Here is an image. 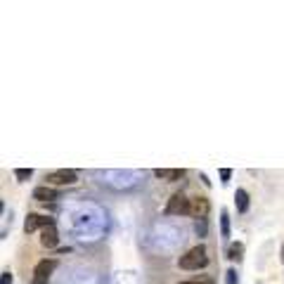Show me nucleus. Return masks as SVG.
<instances>
[{
	"mask_svg": "<svg viewBox=\"0 0 284 284\" xmlns=\"http://www.w3.org/2000/svg\"><path fill=\"white\" fill-rule=\"evenodd\" d=\"M48 225H55V222H52V218L40 216V213H29V216H26V220H24V232L29 235V232H36L38 228L43 230V228H48Z\"/></svg>",
	"mask_w": 284,
	"mask_h": 284,
	"instance_id": "39448f33",
	"label": "nucleus"
},
{
	"mask_svg": "<svg viewBox=\"0 0 284 284\" xmlns=\"http://www.w3.org/2000/svg\"><path fill=\"white\" fill-rule=\"evenodd\" d=\"M241 256H244V244H241V241H235V244H230V247H228V258L241 260Z\"/></svg>",
	"mask_w": 284,
	"mask_h": 284,
	"instance_id": "9b49d317",
	"label": "nucleus"
},
{
	"mask_svg": "<svg viewBox=\"0 0 284 284\" xmlns=\"http://www.w3.org/2000/svg\"><path fill=\"white\" fill-rule=\"evenodd\" d=\"M190 204H192V199H187L182 192H175L173 197L168 199V204H166V213L168 216H190Z\"/></svg>",
	"mask_w": 284,
	"mask_h": 284,
	"instance_id": "f03ea898",
	"label": "nucleus"
},
{
	"mask_svg": "<svg viewBox=\"0 0 284 284\" xmlns=\"http://www.w3.org/2000/svg\"><path fill=\"white\" fill-rule=\"evenodd\" d=\"M235 201H237V211H239V213H247V211H249V194H247V190H237L235 192Z\"/></svg>",
	"mask_w": 284,
	"mask_h": 284,
	"instance_id": "9d476101",
	"label": "nucleus"
},
{
	"mask_svg": "<svg viewBox=\"0 0 284 284\" xmlns=\"http://www.w3.org/2000/svg\"><path fill=\"white\" fill-rule=\"evenodd\" d=\"M206 213H209V199L206 197H194L190 204V216L197 218V220H204Z\"/></svg>",
	"mask_w": 284,
	"mask_h": 284,
	"instance_id": "423d86ee",
	"label": "nucleus"
},
{
	"mask_svg": "<svg viewBox=\"0 0 284 284\" xmlns=\"http://www.w3.org/2000/svg\"><path fill=\"white\" fill-rule=\"evenodd\" d=\"M225 275H228V284H237V272L232 270V268H230V270L225 272Z\"/></svg>",
	"mask_w": 284,
	"mask_h": 284,
	"instance_id": "4468645a",
	"label": "nucleus"
},
{
	"mask_svg": "<svg viewBox=\"0 0 284 284\" xmlns=\"http://www.w3.org/2000/svg\"><path fill=\"white\" fill-rule=\"evenodd\" d=\"M57 268V260L55 258H43L38 260L36 268H33V284H48L50 275H52V270Z\"/></svg>",
	"mask_w": 284,
	"mask_h": 284,
	"instance_id": "7ed1b4c3",
	"label": "nucleus"
},
{
	"mask_svg": "<svg viewBox=\"0 0 284 284\" xmlns=\"http://www.w3.org/2000/svg\"><path fill=\"white\" fill-rule=\"evenodd\" d=\"M0 284H12V275H10V272H3V275H0Z\"/></svg>",
	"mask_w": 284,
	"mask_h": 284,
	"instance_id": "2eb2a0df",
	"label": "nucleus"
},
{
	"mask_svg": "<svg viewBox=\"0 0 284 284\" xmlns=\"http://www.w3.org/2000/svg\"><path fill=\"white\" fill-rule=\"evenodd\" d=\"M154 175H156V178H161V180H168V182H173V180L182 178V175H185V171H182V168H156Z\"/></svg>",
	"mask_w": 284,
	"mask_h": 284,
	"instance_id": "1a4fd4ad",
	"label": "nucleus"
},
{
	"mask_svg": "<svg viewBox=\"0 0 284 284\" xmlns=\"http://www.w3.org/2000/svg\"><path fill=\"white\" fill-rule=\"evenodd\" d=\"M45 180H48V185H74L76 180H78V175H76V171H69V168H59V171H50L48 175H45Z\"/></svg>",
	"mask_w": 284,
	"mask_h": 284,
	"instance_id": "20e7f679",
	"label": "nucleus"
},
{
	"mask_svg": "<svg viewBox=\"0 0 284 284\" xmlns=\"http://www.w3.org/2000/svg\"><path fill=\"white\" fill-rule=\"evenodd\" d=\"M220 232H222V237H230V218H228V211H220Z\"/></svg>",
	"mask_w": 284,
	"mask_h": 284,
	"instance_id": "f8f14e48",
	"label": "nucleus"
},
{
	"mask_svg": "<svg viewBox=\"0 0 284 284\" xmlns=\"http://www.w3.org/2000/svg\"><path fill=\"white\" fill-rule=\"evenodd\" d=\"M57 241H59V232H57L55 225H48V228L40 230V244L45 249H55Z\"/></svg>",
	"mask_w": 284,
	"mask_h": 284,
	"instance_id": "0eeeda50",
	"label": "nucleus"
},
{
	"mask_svg": "<svg viewBox=\"0 0 284 284\" xmlns=\"http://www.w3.org/2000/svg\"><path fill=\"white\" fill-rule=\"evenodd\" d=\"M178 284H211V282H199V279H192V282H178Z\"/></svg>",
	"mask_w": 284,
	"mask_h": 284,
	"instance_id": "a211bd4d",
	"label": "nucleus"
},
{
	"mask_svg": "<svg viewBox=\"0 0 284 284\" xmlns=\"http://www.w3.org/2000/svg\"><path fill=\"white\" fill-rule=\"evenodd\" d=\"M14 175H17L19 180H29L33 175V171H31V168H17V171H14Z\"/></svg>",
	"mask_w": 284,
	"mask_h": 284,
	"instance_id": "ddd939ff",
	"label": "nucleus"
},
{
	"mask_svg": "<svg viewBox=\"0 0 284 284\" xmlns=\"http://www.w3.org/2000/svg\"><path fill=\"white\" fill-rule=\"evenodd\" d=\"M178 266L182 270H201V268L209 266V256H206V247L199 244V247H192L185 256H180Z\"/></svg>",
	"mask_w": 284,
	"mask_h": 284,
	"instance_id": "f257e3e1",
	"label": "nucleus"
},
{
	"mask_svg": "<svg viewBox=\"0 0 284 284\" xmlns=\"http://www.w3.org/2000/svg\"><path fill=\"white\" fill-rule=\"evenodd\" d=\"M197 232H201V235L206 232V222L204 220H197Z\"/></svg>",
	"mask_w": 284,
	"mask_h": 284,
	"instance_id": "f3484780",
	"label": "nucleus"
},
{
	"mask_svg": "<svg viewBox=\"0 0 284 284\" xmlns=\"http://www.w3.org/2000/svg\"><path fill=\"white\" fill-rule=\"evenodd\" d=\"M33 199H38V201H52V199H59V192H57L55 187L43 185V187H36V190H33Z\"/></svg>",
	"mask_w": 284,
	"mask_h": 284,
	"instance_id": "6e6552de",
	"label": "nucleus"
},
{
	"mask_svg": "<svg viewBox=\"0 0 284 284\" xmlns=\"http://www.w3.org/2000/svg\"><path fill=\"white\" fill-rule=\"evenodd\" d=\"M230 175H232V171H230V168H222V171H220L222 182H228V180H230Z\"/></svg>",
	"mask_w": 284,
	"mask_h": 284,
	"instance_id": "dca6fc26",
	"label": "nucleus"
}]
</instances>
